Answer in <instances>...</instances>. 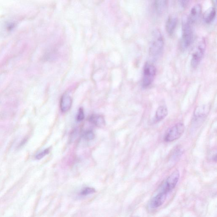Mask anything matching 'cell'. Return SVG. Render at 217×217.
Here are the masks:
<instances>
[{"label":"cell","mask_w":217,"mask_h":217,"mask_svg":"<svg viewBox=\"0 0 217 217\" xmlns=\"http://www.w3.org/2000/svg\"><path fill=\"white\" fill-rule=\"evenodd\" d=\"M163 38L160 31L156 30L153 32L149 48V53L152 58L156 59L160 56L164 47Z\"/></svg>","instance_id":"1"},{"label":"cell","mask_w":217,"mask_h":217,"mask_svg":"<svg viewBox=\"0 0 217 217\" xmlns=\"http://www.w3.org/2000/svg\"><path fill=\"white\" fill-rule=\"evenodd\" d=\"M192 26L193 25L187 20L183 24L181 40V46L183 50H185L189 48L193 41V31Z\"/></svg>","instance_id":"2"},{"label":"cell","mask_w":217,"mask_h":217,"mask_svg":"<svg viewBox=\"0 0 217 217\" xmlns=\"http://www.w3.org/2000/svg\"><path fill=\"white\" fill-rule=\"evenodd\" d=\"M142 86L146 88L151 85L155 78L157 70L155 67L150 62H146L143 67Z\"/></svg>","instance_id":"3"},{"label":"cell","mask_w":217,"mask_h":217,"mask_svg":"<svg viewBox=\"0 0 217 217\" xmlns=\"http://www.w3.org/2000/svg\"><path fill=\"white\" fill-rule=\"evenodd\" d=\"M185 131V126L182 123H178L167 130L164 136V141L171 142L178 139L183 135Z\"/></svg>","instance_id":"4"},{"label":"cell","mask_w":217,"mask_h":217,"mask_svg":"<svg viewBox=\"0 0 217 217\" xmlns=\"http://www.w3.org/2000/svg\"><path fill=\"white\" fill-rule=\"evenodd\" d=\"M206 43L204 40L200 41L195 47L191 61V65L193 68L197 67L202 60L206 50Z\"/></svg>","instance_id":"5"},{"label":"cell","mask_w":217,"mask_h":217,"mask_svg":"<svg viewBox=\"0 0 217 217\" xmlns=\"http://www.w3.org/2000/svg\"><path fill=\"white\" fill-rule=\"evenodd\" d=\"M180 178V172L178 170H176L165 180L162 185L160 190L166 192L168 194L171 192L176 186Z\"/></svg>","instance_id":"6"},{"label":"cell","mask_w":217,"mask_h":217,"mask_svg":"<svg viewBox=\"0 0 217 217\" xmlns=\"http://www.w3.org/2000/svg\"><path fill=\"white\" fill-rule=\"evenodd\" d=\"M168 193L163 190H159L155 196L153 197L149 203V206L151 209H154L160 207L165 203Z\"/></svg>","instance_id":"7"},{"label":"cell","mask_w":217,"mask_h":217,"mask_svg":"<svg viewBox=\"0 0 217 217\" xmlns=\"http://www.w3.org/2000/svg\"><path fill=\"white\" fill-rule=\"evenodd\" d=\"M210 110V106L207 105L198 106L194 112V119L197 121L204 119L207 115Z\"/></svg>","instance_id":"8"},{"label":"cell","mask_w":217,"mask_h":217,"mask_svg":"<svg viewBox=\"0 0 217 217\" xmlns=\"http://www.w3.org/2000/svg\"><path fill=\"white\" fill-rule=\"evenodd\" d=\"M201 12L202 7L199 4H196L192 8L189 16L187 18V20L191 24H193L199 18Z\"/></svg>","instance_id":"9"},{"label":"cell","mask_w":217,"mask_h":217,"mask_svg":"<svg viewBox=\"0 0 217 217\" xmlns=\"http://www.w3.org/2000/svg\"><path fill=\"white\" fill-rule=\"evenodd\" d=\"M72 104V99L71 96L64 94L62 96L60 102V108L63 112H67L71 109Z\"/></svg>","instance_id":"10"},{"label":"cell","mask_w":217,"mask_h":217,"mask_svg":"<svg viewBox=\"0 0 217 217\" xmlns=\"http://www.w3.org/2000/svg\"><path fill=\"white\" fill-rule=\"evenodd\" d=\"M177 18L173 15L170 16L167 19L165 27L166 31L169 35H172L174 33L177 24Z\"/></svg>","instance_id":"11"},{"label":"cell","mask_w":217,"mask_h":217,"mask_svg":"<svg viewBox=\"0 0 217 217\" xmlns=\"http://www.w3.org/2000/svg\"><path fill=\"white\" fill-rule=\"evenodd\" d=\"M216 11L214 7H211L204 12L203 15V20L207 24H210L215 19Z\"/></svg>","instance_id":"12"},{"label":"cell","mask_w":217,"mask_h":217,"mask_svg":"<svg viewBox=\"0 0 217 217\" xmlns=\"http://www.w3.org/2000/svg\"><path fill=\"white\" fill-rule=\"evenodd\" d=\"M168 114L167 108L164 106H159L156 111L154 117V122L157 123L163 120Z\"/></svg>","instance_id":"13"},{"label":"cell","mask_w":217,"mask_h":217,"mask_svg":"<svg viewBox=\"0 0 217 217\" xmlns=\"http://www.w3.org/2000/svg\"><path fill=\"white\" fill-rule=\"evenodd\" d=\"M89 121L96 127H102L105 125V121L102 116L98 115H93L90 116L89 119Z\"/></svg>","instance_id":"14"},{"label":"cell","mask_w":217,"mask_h":217,"mask_svg":"<svg viewBox=\"0 0 217 217\" xmlns=\"http://www.w3.org/2000/svg\"><path fill=\"white\" fill-rule=\"evenodd\" d=\"M183 151L182 149L180 146H177L176 147L173 149V151L170 157V161L172 163L177 162L179 160H180V157H181Z\"/></svg>","instance_id":"15"},{"label":"cell","mask_w":217,"mask_h":217,"mask_svg":"<svg viewBox=\"0 0 217 217\" xmlns=\"http://www.w3.org/2000/svg\"><path fill=\"white\" fill-rule=\"evenodd\" d=\"M95 137V134L91 130L87 131L83 134V137L87 141H91L94 139Z\"/></svg>","instance_id":"16"},{"label":"cell","mask_w":217,"mask_h":217,"mask_svg":"<svg viewBox=\"0 0 217 217\" xmlns=\"http://www.w3.org/2000/svg\"><path fill=\"white\" fill-rule=\"evenodd\" d=\"M96 192V190L95 189L93 188H85L83 190L81 191V195L83 196H87L93 193Z\"/></svg>","instance_id":"17"},{"label":"cell","mask_w":217,"mask_h":217,"mask_svg":"<svg viewBox=\"0 0 217 217\" xmlns=\"http://www.w3.org/2000/svg\"><path fill=\"white\" fill-rule=\"evenodd\" d=\"M85 118V114L83 109L80 108L76 115V120L78 122L82 121Z\"/></svg>","instance_id":"18"},{"label":"cell","mask_w":217,"mask_h":217,"mask_svg":"<svg viewBox=\"0 0 217 217\" xmlns=\"http://www.w3.org/2000/svg\"><path fill=\"white\" fill-rule=\"evenodd\" d=\"M49 151H50V149H47L44 150V151H42V152L40 153L36 156V158L37 159H42V158L44 157L46 155L48 154H49Z\"/></svg>","instance_id":"19"},{"label":"cell","mask_w":217,"mask_h":217,"mask_svg":"<svg viewBox=\"0 0 217 217\" xmlns=\"http://www.w3.org/2000/svg\"><path fill=\"white\" fill-rule=\"evenodd\" d=\"M190 0H180V3L181 6L183 8H186L188 7Z\"/></svg>","instance_id":"20"},{"label":"cell","mask_w":217,"mask_h":217,"mask_svg":"<svg viewBox=\"0 0 217 217\" xmlns=\"http://www.w3.org/2000/svg\"><path fill=\"white\" fill-rule=\"evenodd\" d=\"M212 1L213 2V3H214V4H216V0H212Z\"/></svg>","instance_id":"21"}]
</instances>
